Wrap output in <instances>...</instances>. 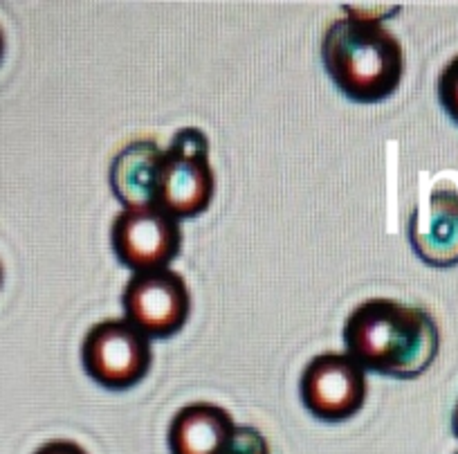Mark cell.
I'll return each mask as SVG.
<instances>
[{"label":"cell","mask_w":458,"mask_h":454,"mask_svg":"<svg viewBox=\"0 0 458 454\" xmlns=\"http://www.w3.org/2000/svg\"><path fill=\"white\" fill-rule=\"evenodd\" d=\"M344 345L364 372L413 381L434 364L440 330L425 308L376 297L351 311L344 324Z\"/></svg>","instance_id":"6da1fadb"},{"label":"cell","mask_w":458,"mask_h":454,"mask_svg":"<svg viewBox=\"0 0 458 454\" xmlns=\"http://www.w3.org/2000/svg\"><path fill=\"white\" fill-rule=\"evenodd\" d=\"M321 64L344 97L358 104H380L403 81L404 52L380 16L349 10L326 30Z\"/></svg>","instance_id":"7a4b0ae2"},{"label":"cell","mask_w":458,"mask_h":454,"mask_svg":"<svg viewBox=\"0 0 458 454\" xmlns=\"http://www.w3.org/2000/svg\"><path fill=\"white\" fill-rule=\"evenodd\" d=\"M216 178L209 140L198 126H184L162 151L157 167L156 205L175 218H196L214 201Z\"/></svg>","instance_id":"3957f363"},{"label":"cell","mask_w":458,"mask_h":454,"mask_svg":"<svg viewBox=\"0 0 458 454\" xmlns=\"http://www.w3.org/2000/svg\"><path fill=\"white\" fill-rule=\"evenodd\" d=\"M81 363L104 390H131L151 372V339L129 320H104L83 338Z\"/></svg>","instance_id":"277c9868"},{"label":"cell","mask_w":458,"mask_h":454,"mask_svg":"<svg viewBox=\"0 0 458 454\" xmlns=\"http://www.w3.org/2000/svg\"><path fill=\"white\" fill-rule=\"evenodd\" d=\"M110 245L122 266L133 272L169 268L182 250V227L157 205L122 210L110 227Z\"/></svg>","instance_id":"5b68a950"},{"label":"cell","mask_w":458,"mask_h":454,"mask_svg":"<svg viewBox=\"0 0 458 454\" xmlns=\"http://www.w3.org/2000/svg\"><path fill=\"white\" fill-rule=\"evenodd\" d=\"M301 403L317 421L344 423L353 418L367 400V372L349 354L315 355L299 381Z\"/></svg>","instance_id":"8992f818"},{"label":"cell","mask_w":458,"mask_h":454,"mask_svg":"<svg viewBox=\"0 0 458 454\" xmlns=\"http://www.w3.org/2000/svg\"><path fill=\"white\" fill-rule=\"evenodd\" d=\"M126 320L138 326L148 339H166L182 330L191 315V293L180 272H133L122 293Z\"/></svg>","instance_id":"52a82bcc"},{"label":"cell","mask_w":458,"mask_h":454,"mask_svg":"<svg viewBox=\"0 0 458 454\" xmlns=\"http://www.w3.org/2000/svg\"><path fill=\"white\" fill-rule=\"evenodd\" d=\"M409 244L431 268L458 266V184L438 178L409 218Z\"/></svg>","instance_id":"ba28073f"},{"label":"cell","mask_w":458,"mask_h":454,"mask_svg":"<svg viewBox=\"0 0 458 454\" xmlns=\"http://www.w3.org/2000/svg\"><path fill=\"white\" fill-rule=\"evenodd\" d=\"M236 432L232 414L216 403H189L171 418V454H225Z\"/></svg>","instance_id":"9c48e42d"},{"label":"cell","mask_w":458,"mask_h":454,"mask_svg":"<svg viewBox=\"0 0 458 454\" xmlns=\"http://www.w3.org/2000/svg\"><path fill=\"white\" fill-rule=\"evenodd\" d=\"M162 151L165 149L157 147L153 140H138L113 158L108 171L110 189L126 210L156 205L157 167H160Z\"/></svg>","instance_id":"30bf717a"},{"label":"cell","mask_w":458,"mask_h":454,"mask_svg":"<svg viewBox=\"0 0 458 454\" xmlns=\"http://www.w3.org/2000/svg\"><path fill=\"white\" fill-rule=\"evenodd\" d=\"M436 92H438V101L447 117L458 126V55L449 59L440 70Z\"/></svg>","instance_id":"8fae6325"},{"label":"cell","mask_w":458,"mask_h":454,"mask_svg":"<svg viewBox=\"0 0 458 454\" xmlns=\"http://www.w3.org/2000/svg\"><path fill=\"white\" fill-rule=\"evenodd\" d=\"M225 454H270L267 439L252 425H236L232 443Z\"/></svg>","instance_id":"7c38bea8"},{"label":"cell","mask_w":458,"mask_h":454,"mask_svg":"<svg viewBox=\"0 0 458 454\" xmlns=\"http://www.w3.org/2000/svg\"><path fill=\"white\" fill-rule=\"evenodd\" d=\"M34 454H88L79 443L68 439H55L43 443Z\"/></svg>","instance_id":"4fadbf2b"},{"label":"cell","mask_w":458,"mask_h":454,"mask_svg":"<svg viewBox=\"0 0 458 454\" xmlns=\"http://www.w3.org/2000/svg\"><path fill=\"white\" fill-rule=\"evenodd\" d=\"M452 430H454V436L458 439V400H456V407H454V414H452Z\"/></svg>","instance_id":"5bb4252c"},{"label":"cell","mask_w":458,"mask_h":454,"mask_svg":"<svg viewBox=\"0 0 458 454\" xmlns=\"http://www.w3.org/2000/svg\"><path fill=\"white\" fill-rule=\"evenodd\" d=\"M3 55H5V37H3V30H0V61H3Z\"/></svg>","instance_id":"9a60e30c"},{"label":"cell","mask_w":458,"mask_h":454,"mask_svg":"<svg viewBox=\"0 0 458 454\" xmlns=\"http://www.w3.org/2000/svg\"><path fill=\"white\" fill-rule=\"evenodd\" d=\"M0 286H3V263H0Z\"/></svg>","instance_id":"2e32d148"},{"label":"cell","mask_w":458,"mask_h":454,"mask_svg":"<svg viewBox=\"0 0 458 454\" xmlns=\"http://www.w3.org/2000/svg\"><path fill=\"white\" fill-rule=\"evenodd\" d=\"M456 454H458V452H456Z\"/></svg>","instance_id":"e0dca14e"}]
</instances>
